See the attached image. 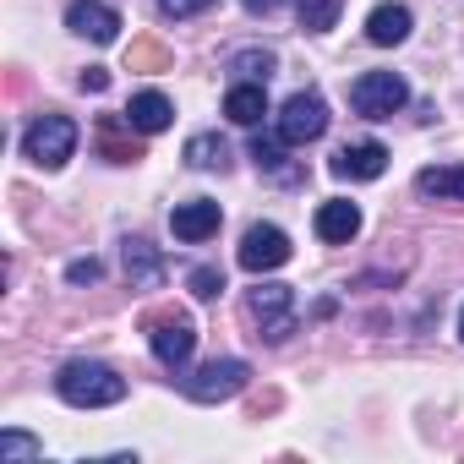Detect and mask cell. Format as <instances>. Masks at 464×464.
<instances>
[{
	"instance_id": "1",
	"label": "cell",
	"mask_w": 464,
	"mask_h": 464,
	"mask_svg": "<svg viewBox=\"0 0 464 464\" xmlns=\"http://www.w3.org/2000/svg\"><path fill=\"white\" fill-rule=\"evenodd\" d=\"M55 393L77 410H104V404L126 399V377L104 361H66L61 377H55Z\"/></svg>"
},
{
	"instance_id": "2",
	"label": "cell",
	"mask_w": 464,
	"mask_h": 464,
	"mask_svg": "<svg viewBox=\"0 0 464 464\" xmlns=\"http://www.w3.org/2000/svg\"><path fill=\"white\" fill-rule=\"evenodd\" d=\"M246 317L257 323V339L285 344L295 334V290L290 285H257V290H246Z\"/></svg>"
},
{
	"instance_id": "3",
	"label": "cell",
	"mask_w": 464,
	"mask_h": 464,
	"mask_svg": "<svg viewBox=\"0 0 464 464\" xmlns=\"http://www.w3.org/2000/svg\"><path fill=\"white\" fill-rule=\"evenodd\" d=\"M350 104H355V115H366V121H393V115L410 104V88H404L399 72H361V77L350 82Z\"/></svg>"
},
{
	"instance_id": "4",
	"label": "cell",
	"mask_w": 464,
	"mask_h": 464,
	"mask_svg": "<svg viewBox=\"0 0 464 464\" xmlns=\"http://www.w3.org/2000/svg\"><path fill=\"white\" fill-rule=\"evenodd\" d=\"M23 153H28V164H39V169H61V164L77 153V121H72V115H39V121L28 126V137H23Z\"/></svg>"
},
{
	"instance_id": "5",
	"label": "cell",
	"mask_w": 464,
	"mask_h": 464,
	"mask_svg": "<svg viewBox=\"0 0 464 464\" xmlns=\"http://www.w3.org/2000/svg\"><path fill=\"white\" fill-rule=\"evenodd\" d=\"M246 382H252V366H246L241 355H218V361L197 366L180 388H186V399H197V404H218V399H236Z\"/></svg>"
},
{
	"instance_id": "6",
	"label": "cell",
	"mask_w": 464,
	"mask_h": 464,
	"mask_svg": "<svg viewBox=\"0 0 464 464\" xmlns=\"http://www.w3.org/2000/svg\"><path fill=\"white\" fill-rule=\"evenodd\" d=\"M328 131V104L323 93H290L285 110H279V142L285 148H306Z\"/></svg>"
},
{
	"instance_id": "7",
	"label": "cell",
	"mask_w": 464,
	"mask_h": 464,
	"mask_svg": "<svg viewBox=\"0 0 464 464\" xmlns=\"http://www.w3.org/2000/svg\"><path fill=\"white\" fill-rule=\"evenodd\" d=\"M295 257V246H290V236L279 224H252L246 236H241V252H236V263L246 268V274H274V268H285Z\"/></svg>"
},
{
	"instance_id": "8",
	"label": "cell",
	"mask_w": 464,
	"mask_h": 464,
	"mask_svg": "<svg viewBox=\"0 0 464 464\" xmlns=\"http://www.w3.org/2000/svg\"><path fill=\"white\" fill-rule=\"evenodd\" d=\"M148 344H153L159 366L180 372L191 361V350H197V328H191V317H153L148 323Z\"/></svg>"
},
{
	"instance_id": "9",
	"label": "cell",
	"mask_w": 464,
	"mask_h": 464,
	"mask_svg": "<svg viewBox=\"0 0 464 464\" xmlns=\"http://www.w3.org/2000/svg\"><path fill=\"white\" fill-rule=\"evenodd\" d=\"M66 28L88 44H115L121 39V12L104 6V0H72L66 6Z\"/></svg>"
},
{
	"instance_id": "10",
	"label": "cell",
	"mask_w": 464,
	"mask_h": 464,
	"mask_svg": "<svg viewBox=\"0 0 464 464\" xmlns=\"http://www.w3.org/2000/svg\"><path fill=\"white\" fill-rule=\"evenodd\" d=\"M218 202L213 197H191V202H175V213H169V229H175V241H186V246H197V241H208V236H218Z\"/></svg>"
},
{
	"instance_id": "11",
	"label": "cell",
	"mask_w": 464,
	"mask_h": 464,
	"mask_svg": "<svg viewBox=\"0 0 464 464\" xmlns=\"http://www.w3.org/2000/svg\"><path fill=\"white\" fill-rule=\"evenodd\" d=\"M328 169H334L339 180H377V175L388 169V148H382V142H344Z\"/></svg>"
},
{
	"instance_id": "12",
	"label": "cell",
	"mask_w": 464,
	"mask_h": 464,
	"mask_svg": "<svg viewBox=\"0 0 464 464\" xmlns=\"http://www.w3.org/2000/svg\"><path fill=\"white\" fill-rule=\"evenodd\" d=\"M317 236H323L328 246L355 241V236H361V208H355V202H344V197L323 202V208H317Z\"/></svg>"
},
{
	"instance_id": "13",
	"label": "cell",
	"mask_w": 464,
	"mask_h": 464,
	"mask_svg": "<svg viewBox=\"0 0 464 464\" xmlns=\"http://www.w3.org/2000/svg\"><path fill=\"white\" fill-rule=\"evenodd\" d=\"M169 121H175V104H169L159 88L131 93V104H126V126H131V131H148V137H153V131H164Z\"/></svg>"
},
{
	"instance_id": "14",
	"label": "cell",
	"mask_w": 464,
	"mask_h": 464,
	"mask_svg": "<svg viewBox=\"0 0 464 464\" xmlns=\"http://www.w3.org/2000/svg\"><path fill=\"white\" fill-rule=\"evenodd\" d=\"M410 28H415L410 6H393V0L366 17V39H372V44H382V50H388V44H404V39H410Z\"/></svg>"
},
{
	"instance_id": "15",
	"label": "cell",
	"mask_w": 464,
	"mask_h": 464,
	"mask_svg": "<svg viewBox=\"0 0 464 464\" xmlns=\"http://www.w3.org/2000/svg\"><path fill=\"white\" fill-rule=\"evenodd\" d=\"M224 115L236 121V126H257L263 115H268V93H263V82H236L224 93Z\"/></svg>"
},
{
	"instance_id": "16",
	"label": "cell",
	"mask_w": 464,
	"mask_h": 464,
	"mask_svg": "<svg viewBox=\"0 0 464 464\" xmlns=\"http://www.w3.org/2000/svg\"><path fill=\"white\" fill-rule=\"evenodd\" d=\"M420 197H437V202H464V164H431L415 175Z\"/></svg>"
},
{
	"instance_id": "17",
	"label": "cell",
	"mask_w": 464,
	"mask_h": 464,
	"mask_svg": "<svg viewBox=\"0 0 464 464\" xmlns=\"http://www.w3.org/2000/svg\"><path fill=\"white\" fill-rule=\"evenodd\" d=\"M186 164H191V169H224V164H229V148H224V137H213V131H197V137L186 142Z\"/></svg>"
},
{
	"instance_id": "18",
	"label": "cell",
	"mask_w": 464,
	"mask_h": 464,
	"mask_svg": "<svg viewBox=\"0 0 464 464\" xmlns=\"http://www.w3.org/2000/svg\"><path fill=\"white\" fill-rule=\"evenodd\" d=\"M126 274H131V285H159V274H164V263H159V252L148 246V241H126Z\"/></svg>"
},
{
	"instance_id": "19",
	"label": "cell",
	"mask_w": 464,
	"mask_h": 464,
	"mask_svg": "<svg viewBox=\"0 0 464 464\" xmlns=\"http://www.w3.org/2000/svg\"><path fill=\"white\" fill-rule=\"evenodd\" d=\"M339 12H344V0H295V17L306 34H328L339 23Z\"/></svg>"
},
{
	"instance_id": "20",
	"label": "cell",
	"mask_w": 464,
	"mask_h": 464,
	"mask_svg": "<svg viewBox=\"0 0 464 464\" xmlns=\"http://www.w3.org/2000/svg\"><path fill=\"white\" fill-rule=\"evenodd\" d=\"M44 442L28 437V431H0V464H17V459H39Z\"/></svg>"
},
{
	"instance_id": "21",
	"label": "cell",
	"mask_w": 464,
	"mask_h": 464,
	"mask_svg": "<svg viewBox=\"0 0 464 464\" xmlns=\"http://www.w3.org/2000/svg\"><path fill=\"white\" fill-rule=\"evenodd\" d=\"M252 159H257V169H263V175H279V180H295V169L285 164V148H279V142H268V137H257V142H252Z\"/></svg>"
},
{
	"instance_id": "22",
	"label": "cell",
	"mask_w": 464,
	"mask_h": 464,
	"mask_svg": "<svg viewBox=\"0 0 464 464\" xmlns=\"http://www.w3.org/2000/svg\"><path fill=\"white\" fill-rule=\"evenodd\" d=\"M236 72L252 77V82H268L274 77V55L268 50H246V55H236Z\"/></svg>"
},
{
	"instance_id": "23",
	"label": "cell",
	"mask_w": 464,
	"mask_h": 464,
	"mask_svg": "<svg viewBox=\"0 0 464 464\" xmlns=\"http://www.w3.org/2000/svg\"><path fill=\"white\" fill-rule=\"evenodd\" d=\"M186 285H191V295H197V301H213V295L224 290V274H218V268H191V279H186Z\"/></svg>"
},
{
	"instance_id": "24",
	"label": "cell",
	"mask_w": 464,
	"mask_h": 464,
	"mask_svg": "<svg viewBox=\"0 0 464 464\" xmlns=\"http://www.w3.org/2000/svg\"><path fill=\"white\" fill-rule=\"evenodd\" d=\"M208 6H213V0H159V12H164V17H175V23H180V17L208 12Z\"/></svg>"
},
{
	"instance_id": "25",
	"label": "cell",
	"mask_w": 464,
	"mask_h": 464,
	"mask_svg": "<svg viewBox=\"0 0 464 464\" xmlns=\"http://www.w3.org/2000/svg\"><path fill=\"white\" fill-rule=\"evenodd\" d=\"M66 279H72V285H93V279H99V263H93V257H88V263H72Z\"/></svg>"
},
{
	"instance_id": "26",
	"label": "cell",
	"mask_w": 464,
	"mask_h": 464,
	"mask_svg": "<svg viewBox=\"0 0 464 464\" xmlns=\"http://www.w3.org/2000/svg\"><path fill=\"white\" fill-rule=\"evenodd\" d=\"M82 88H88V93H104V88H110V72H104V66H88V72H82Z\"/></svg>"
},
{
	"instance_id": "27",
	"label": "cell",
	"mask_w": 464,
	"mask_h": 464,
	"mask_svg": "<svg viewBox=\"0 0 464 464\" xmlns=\"http://www.w3.org/2000/svg\"><path fill=\"white\" fill-rule=\"evenodd\" d=\"M241 6H246V12H257V17H268V12H279V6H285V0H241Z\"/></svg>"
},
{
	"instance_id": "28",
	"label": "cell",
	"mask_w": 464,
	"mask_h": 464,
	"mask_svg": "<svg viewBox=\"0 0 464 464\" xmlns=\"http://www.w3.org/2000/svg\"><path fill=\"white\" fill-rule=\"evenodd\" d=\"M459 339H464V306H459Z\"/></svg>"
}]
</instances>
